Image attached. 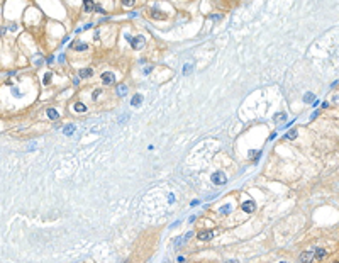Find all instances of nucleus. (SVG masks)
Masks as SVG:
<instances>
[{"label":"nucleus","instance_id":"obj_30","mask_svg":"<svg viewBox=\"0 0 339 263\" xmlns=\"http://www.w3.org/2000/svg\"><path fill=\"white\" fill-rule=\"evenodd\" d=\"M280 263H287V262H280Z\"/></svg>","mask_w":339,"mask_h":263},{"label":"nucleus","instance_id":"obj_26","mask_svg":"<svg viewBox=\"0 0 339 263\" xmlns=\"http://www.w3.org/2000/svg\"><path fill=\"white\" fill-rule=\"evenodd\" d=\"M95 12H98V14H104V9L98 5V7H95Z\"/></svg>","mask_w":339,"mask_h":263},{"label":"nucleus","instance_id":"obj_10","mask_svg":"<svg viewBox=\"0 0 339 263\" xmlns=\"http://www.w3.org/2000/svg\"><path fill=\"white\" fill-rule=\"evenodd\" d=\"M141 102H143V95H141V94H136L134 97H132V100H131V105H134V107H139V105H141Z\"/></svg>","mask_w":339,"mask_h":263},{"label":"nucleus","instance_id":"obj_17","mask_svg":"<svg viewBox=\"0 0 339 263\" xmlns=\"http://www.w3.org/2000/svg\"><path fill=\"white\" fill-rule=\"evenodd\" d=\"M51 78H53V73L48 71L46 75L42 76V83H44V85H49V83H51Z\"/></svg>","mask_w":339,"mask_h":263},{"label":"nucleus","instance_id":"obj_12","mask_svg":"<svg viewBox=\"0 0 339 263\" xmlns=\"http://www.w3.org/2000/svg\"><path fill=\"white\" fill-rule=\"evenodd\" d=\"M48 117L51 119V121H56V119H59V114H58V111L56 109H48Z\"/></svg>","mask_w":339,"mask_h":263},{"label":"nucleus","instance_id":"obj_23","mask_svg":"<svg viewBox=\"0 0 339 263\" xmlns=\"http://www.w3.org/2000/svg\"><path fill=\"white\" fill-rule=\"evenodd\" d=\"M275 119H276V121H283V119H285V114H276V115H275Z\"/></svg>","mask_w":339,"mask_h":263},{"label":"nucleus","instance_id":"obj_25","mask_svg":"<svg viewBox=\"0 0 339 263\" xmlns=\"http://www.w3.org/2000/svg\"><path fill=\"white\" fill-rule=\"evenodd\" d=\"M168 202H170V204H173V202H175V195H173V194H170V195H168Z\"/></svg>","mask_w":339,"mask_h":263},{"label":"nucleus","instance_id":"obj_16","mask_svg":"<svg viewBox=\"0 0 339 263\" xmlns=\"http://www.w3.org/2000/svg\"><path fill=\"white\" fill-rule=\"evenodd\" d=\"M117 94L120 95V97H124V95L127 94V87H126V85H119V87H117Z\"/></svg>","mask_w":339,"mask_h":263},{"label":"nucleus","instance_id":"obj_3","mask_svg":"<svg viewBox=\"0 0 339 263\" xmlns=\"http://www.w3.org/2000/svg\"><path fill=\"white\" fill-rule=\"evenodd\" d=\"M131 46L134 49H141L143 46H144V38L143 36H136V38L131 39Z\"/></svg>","mask_w":339,"mask_h":263},{"label":"nucleus","instance_id":"obj_7","mask_svg":"<svg viewBox=\"0 0 339 263\" xmlns=\"http://www.w3.org/2000/svg\"><path fill=\"white\" fill-rule=\"evenodd\" d=\"M326 255H327V251H326L324 248H317V250L314 251V258H315V260H324Z\"/></svg>","mask_w":339,"mask_h":263},{"label":"nucleus","instance_id":"obj_1","mask_svg":"<svg viewBox=\"0 0 339 263\" xmlns=\"http://www.w3.org/2000/svg\"><path fill=\"white\" fill-rule=\"evenodd\" d=\"M210 180H212V183H214V185H224V183L227 182L226 175H224L222 171H215V173H212Z\"/></svg>","mask_w":339,"mask_h":263},{"label":"nucleus","instance_id":"obj_9","mask_svg":"<svg viewBox=\"0 0 339 263\" xmlns=\"http://www.w3.org/2000/svg\"><path fill=\"white\" fill-rule=\"evenodd\" d=\"M93 75V70L92 68H81L80 70V78H90Z\"/></svg>","mask_w":339,"mask_h":263},{"label":"nucleus","instance_id":"obj_14","mask_svg":"<svg viewBox=\"0 0 339 263\" xmlns=\"http://www.w3.org/2000/svg\"><path fill=\"white\" fill-rule=\"evenodd\" d=\"M73 107H75L76 112H87V105H85V104H81V102H76Z\"/></svg>","mask_w":339,"mask_h":263},{"label":"nucleus","instance_id":"obj_5","mask_svg":"<svg viewBox=\"0 0 339 263\" xmlns=\"http://www.w3.org/2000/svg\"><path fill=\"white\" fill-rule=\"evenodd\" d=\"M102 82L105 85H110V83L115 82V75H114L112 71H105V73H102Z\"/></svg>","mask_w":339,"mask_h":263},{"label":"nucleus","instance_id":"obj_21","mask_svg":"<svg viewBox=\"0 0 339 263\" xmlns=\"http://www.w3.org/2000/svg\"><path fill=\"white\" fill-rule=\"evenodd\" d=\"M122 2V5H126V7H131V5H134V0H120Z\"/></svg>","mask_w":339,"mask_h":263},{"label":"nucleus","instance_id":"obj_24","mask_svg":"<svg viewBox=\"0 0 339 263\" xmlns=\"http://www.w3.org/2000/svg\"><path fill=\"white\" fill-rule=\"evenodd\" d=\"M100 94H102V90H100V88H97V90L93 92V98H98V95H100Z\"/></svg>","mask_w":339,"mask_h":263},{"label":"nucleus","instance_id":"obj_20","mask_svg":"<svg viewBox=\"0 0 339 263\" xmlns=\"http://www.w3.org/2000/svg\"><path fill=\"white\" fill-rule=\"evenodd\" d=\"M314 98H315V95H314V94H307L305 97H303V100H305V102H314Z\"/></svg>","mask_w":339,"mask_h":263},{"label":"nucleus","instance_id":"obj_31","mask_svg":"<svg viewBox=\"0 0 339 263\" xmlns=\"http://www.w3.org/2000/svg\"><path fill=\"white\" fill-rule=\"evenodd\" d=\"M165 263H170V262H165Z\"/></svg>","mask_w":339,"mask_h":263},{"label":"nucleus","instance_id":"obj_27","mask_svg":"<svg viewBox=\"0 0 339 263\" xmlns=\"http://www.w3.org/2000/svg\"><path fill=\"white\" fill-rule=\"evenodd\" d=\"M12 94H14V97H19V95H20V92L17 90V88H14V90H12Z\"/></svg>","mask_w":339,"mask_h":263},{"label":"nucleus","instance_id":"obj_18","mask_svg":"<svg viewBox=\"0 0 339 263\" xmlns=\"http://www.w3.org/2000/svg\"><path fill=\"white\" fill-rule=\"evenodd\" d=\"M295 138H297V131H295V129H292L290 132L285 134V139H295Z\"/></svg>","mask_w":339,"mask_h":263},{"label":"nucleus","instance_id":"obj_29","mask_svg":"<svg viewBox=\"0 0 339 263\" xmlns=\"http://www.w3.org/2000/svg\"><path fill=\"white\" fill-rule=\"evenodd\" d=\"M226 263H239V262H237V260H227Z\"/></svg>","mask_w":339,"mask_h":263},{"label":"nucleus","instance_id":"obj_22","mask_svg":"<svg viewBox=\"0 0 339 263\" xmlns=\"http://www.w3.org/2000/svg\"><path fill=\"white\" fill-rule=\"evenodd\" d=\"M190 71H192V65H187V66L183 68V75H188Z\"/></svg>","mask_w":339,"mask_h":263},{"label":"nucleus","instance_id":"obj_15","mask_svg":"<svg viewBox=\"0 0 339 263\" xmlns=\"http://www.w3.org/2000/svg\"><path fill=\"white\" fill-rule=\"evenodd\" d=\"M151 17H153V19H165L166 16H165L163 12H158V10L154 9V10H151Z\"/></svg>","mask_w":339,"mask_h":263},{"label":"nucleus","instance_id":"obj_6","mask_svg":"<svg viewBox=\"0 0 339 263\" xmlns=\"http://www.w3.org/2000/svg\"><path fill=\"white\" fill-rule=\"evenodd\" d=\"M312 260H314V253H312V251H303V253L300 255V262L302 263H310Z\"/></svg>","mask_w":339,"mask_h":263},{"label":"nucleus","instance_id":"obj_4","mask_svg":"<svg viewBox=\"0 0 339 263\" xmlns=\"http://www.w3.org/2000/svg\"><path fill=\"white\" fill-rule=\"evenodd\" d=\"M241 207H243V210H244V212L251 214V212H254V209H256V204H254V200H244Z\"/></svg>","mask_w":339,"mask_h":263},{"label":"nucleus","instance_id":"obj_19","mask_svg":"<svg viewBox=\"0 0 339 263\" xmlns=\"http://www.w3.org/2000/svg\"><path fill=\"white\" fill-rule=\"evenodd\" d=\"M231 209H232V207L229 206V204H226V206H222L221 209H219V212H221V214H229V212H231Z\"/></svg>","mask_w":339,"mask_h":263},{"label":"nucleus","instance_id":"obj_2","mask_svg":"<svg viewBox=\"0 0 339 263\" xmlns=\"http://www.w3.org/2000/svg\"><path fill=\"white\" fill-rule=\"evenodd\" d=\"M215 234H217L215 231H202V233H198V234H197V238H198L200 241H210Z\"/></svg>","mask_w":339,"mask_h":263},{"label":"nucleus","instance_id":"obj_8","mask_svg":"<svg viewBox=\"0 0 339 263\" xmlns=\"http://www.w3.org/2000/svg\"><path fill=\"white\" fill-rule=\"evenodd\" d=\"M83 10H85V12H93L95 3L92 2V0H83Z\"/></svg>","mask_w":339,"mask_h":263},{"label":"nucleus","instance_id":"obj_28","mask_svg":"<svg viewBox=\"0 0 339 263\" xmlns=\"http://www.w3.org/2000/svg\"><path fill=\"white\" fill-rule=\"evenodd\" d=\"M198 204H200V200H192V204H190V206H198Z\"/></svg>","mask_w":339,"mask_h":263},{"label":"nucleus","instance_id":"obj_13","mask_svg":"<svg viewBox=\"0 0 339 263\" xmlns=\"http://www.w3.org/2000/svg\"><path fill=\"white\" fill-rule=\"evenodd\" d=\"M73 48H75V51H87L88 49V44H85V42H78V44H71Z\"/></svg>","mask_w":339,"mask_h":263},{"label":"nucleus","instance_id":"obj_11","mask_svg":"<svg viewBox=\"0 0 339 263\" xmlns=\"http://www.w3.org/2000/svg\"><path fill=\"white\" fill-rule=\"evenodd\" d=\"M73 132H75V124H66L63 127V134H66V136H71Z\"/></svg>","mask_w":339,"mask_h":263}]
</instances>
